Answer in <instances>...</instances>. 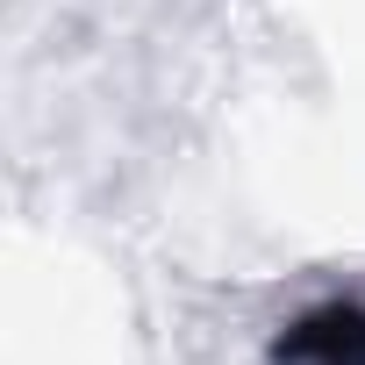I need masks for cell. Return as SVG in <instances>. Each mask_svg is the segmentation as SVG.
<instances>
[{
	"label": "cell",
	"mask_w": 365,
	"mask_h": 365,
	"mask_svg": "<svg viewBox=\"0 0 365 365\" xmlns=\"http://www.w3.org/2000/svg\"><path fill=\"white\" fill-rule=\"evenodd\" d=\"M279 365H365V308L329 301L279 336Z\"/></svg>",
	"instance_id": "1"
}]
</instances>
